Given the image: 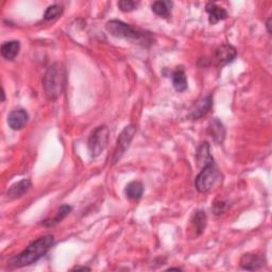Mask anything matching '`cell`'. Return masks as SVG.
Here are the masks:
<instances>
[{
    "mask_svg": "<svg viewBox=\"0 0 272 272\" xmlns=\"http://www.w3.org/2000/svg\"><path fill=\"white\" fill-rule=\"evenodd\" d=\"M20 50V43L18 41H10V42H5L1 45V56L5 60H14L18 56Z\"/></svg>",
    "mask_w": 272,
    "mask_h": 272,
    "instance_id": "cell-14",
    "label": "cell"
},
{
    "mask_svg": "<svg viewBox=\"0 0 272 272\" xmlns=\"http://www.w3.org/2000/svg\"><path fill=\"white\" fill-rule=\"evenodd\" d=\"M221 180L222 176L214 162L202 168L200 174L196 177L195 186L199 192H207Z\"/></svg>",
    "mask_w": 272,
    "mask_h": 272,
    "instance_id": "cell-4",
    "label": "cell"
},
{
    "mask_svg": "<svg viewBox=\"0 0 272 272\" xmlns=\"http://www.w3.org/2000/svg\"><path fill=\"white\" fill-rule=\"evenodd\" d=\"M62 13H63V7H62V5L52 4L47 7V10H46L44 15V18L45 20H48V21L53 20L58 18L59 16H61Z\"/></svg>",
    "mask_w": 272,
    "mask_h": 272,
    "instance_id": "cell-21",
    "label": "cell"
},
{
    "mask_svg": "<svg viewBox=\"0 0 272 272\" xmlns=\"http://www.w3.org/2000/svg\"><path fill=\"white\" fill-rule=\"evenodd\" d=\"M208 133L213 137L215 143H217L218 145H221L224 142L225 129L223 127L222 122L218 118L213 119V121H211V123H209Z\"/></svg>",
    "mask_w": 272,
    "mask_h": 272,
    "instance_id": "cell-12",
    "label": "cell"
},
{
    "mask_svg": "<svg viewBox=\"0 0 272 272\" xmlns=\"http://www.w3.org/2000/svg\"><path fill=\"white\" fill-rule=\"evenodd\" d=\"M29 119L28 113L22 110V108H17V110L12 111L9 116H7V124L12 130L18 131L24 128Z\"/></svg>",
    "mask_w": 272,
    "mask_h": 272,
    "instance_id": "cell-8",
    "label": "cell"
},
{
    "mask_svg": "<svg viewBox=\"0 0 272 272\" xmlns=\"http://www.w3.org/2000/svg\"><path fill=\"white\" fill-rule=\"evenodd\" d=\"M192 223L195 225L196 230L198 231V234H201L204 231L206 227V215L203 211H198L195 215H193Z\"/></svg>",
    "mask_w": 272,
    "mask_h": 272,
    "instance_id": "cell-20",
    "label": "cell"
},
{
    "mask_svg": "<svg viewBox=\"0 0 272 272\" xmlns=\"http://www.w3.org/2000/svg\"><path fill=\"white\" fill-rule=\"evenodd\" d=\"M206 12L208 13V20L209 24L215 25L217 22H219L220 20H224L228 17V12L225 11L223 7H220L218 5H216L215 3L209 2L205 6Z\"/></svg>",
    "mask_w": 272,
    "mask_h": 272,
    "instance_id": "cell-11",
    "label": "cell"
},
{
    "mask_svg": "<svg viewBox=\"0 0 272 272\" xmlns=\"http://www.w3.org/2000/svg\"><path fill=\"white\" fill-rule=\"evenodd\" d=\"M135 133H136V128L134 126H128L122 130V132L117 139V144H116V148H115V151L113 154L114 164L115 163H117L121 159L123 153L127 151Z\"/></svg>",
    "mask_w": 272,
    "mask_h": 272,
    "instance_id": "cell-6",
    "label": "cell"
},
{
    "mask_svg": "<svg viewBox=\"0 0 272 272\" xmlns=\"http://www.w3.org/2000/svg\"><path fill=\"white\" fill-rule=\"evenodd\" d=\"M197 161L199 166L203 168L204 166L214 163V159L211 155V151H209V145L207 142L201 144L197 152Z\"/></svg>",
    "mask_w": 272,
    "mask_h": 272,
    "instance_id": "cell-15",
    "label": "cell"
},
{
    "mask_svg": "<svg viewBox=\"0 0 272 272\" xmlns=\"http://www.w3.org/2000/svg\"><path fill=\"white\" fill-rule=\"evenodd\" d=\"M152 11L154 14H157L158 16L168 18L172 15V7L173 2L170 1H155L152 4Z\"/></svg>",
    "mask_w": 272,
    "mask_h": 272,
    "instance_id": "cell-18",
    "label": "cell"
},
{
    "mask_svg": "<svg viewBox=\"0 0 272 272\" xmlns=\"http://www.w3.org/2000/svg\"><path fill=\"white\" fill-rule=\"evenodd\" d=\"M265 265V260L258 254L248 253L243 255L240 260V267L245 270H258Z\"/></svg>",
    "mask_w": 272,
    "mask_h": 272,
    "instance_id": "cell-10",
    "label": "cell"
},
{
    "mask_svg": "<svg viewBox=\"0 0 272 272\" xmlns=\"http://www.w3.org/2000/svg\"><path fill=\"white\" fill-rule=\"evenodd\" d=\"M105 29L112 36L117 38H126V40L137 41L139 43L151 44V35L146 31L136 29L131 25L124 24L120 20H110L106 22Z\"/></svg>",
    "mask_w": 272,
    "mask_h": 272,
    "instance_id": "cell-3",
    "label": "cell"
},
{
    "mask_svg": "<svg viewBox=\"0 0 272 272\" xmlns=\"http://www.w3.org/2000/svg\"><path fill=\"white\" fill-rule=\"evenodd\" d=\"M173 84L177 91H184L187 90V78L182 68H178L173 74Z\"/></svg>",
    "mask_w": 272,
    "mask_h": 272,
    "instance_id": "cell-16",
    "label": "cell"
},
{
    "mask_svg": "<svg viewBox=\"0 0 272 272\" xmlns=\"http://www.w3.org/2000/svg\"><path fill=\"white\" fill-rule=\"evenodd\" d=\"M212 106H213V97L211 95H208L200 101L195 110H192L190 117L192 119H198V118L203 117L204 115H206L209 111H211Z\"/></svg>",
    "mask_w": 272,
    "mask_h": 272,
    "instance_id": "cell-13",
    "label": "cell"
},
{
    "mask_svg": "<svg viewBox=\"0 0 272 272\" xmlns=\"http://www.w3.org/2000/svg\"><path fill=\"white\" fill-rule=\"evenodd\" d=\"M108 134L110 131L106 126H100L92 131L88 143L89 152L91 158H97L104 151L108 142Z\"/></svg>",
    "mask_w": 272,
    "mask_h": 272,
    "instance_id": "cell-5",
    "label": "cell"
},
{
    "mask_svg": "<svg viewBox=\"0 0 272 272\" xmlns=\"http://www.w3.org/2000/svg\"><path fill=\"white\" fill-rule=\"evenodd\" d=\"M72 206H69V205H62L60 208H59V211L57 213V215L53 217L52 219H49V220H45L43 222L44 225H46V227H53V225H56L58 224L59 222H61L62 220H63L65 217L67 215H69V213L72 212Z\"/></svg>",
    "mask_w": 272,
    "mask_h": 272,
    "instance_id": "cell-19",
    "label": "cell"
},
{
    "mask_svg": "<svg viewBox=\"0 0 272 272\" xmlns=\"http://www.w3.org/2000/svg\"><path fill=\"white\" fill-rule=\"evenodd\" d=\"M236 57H237L236 49L231 45L223 44L215 50L213 60L216 66L222 67L234 61Z\"/></svg>",
    "mask_w": 272,
    "mask_h": 272,
    "instance_id": "cell-7",
    "label": "cell"
},
{
    "mask_svg": "<svg viewBox=\"0 0 272 272\" xmlns=\"http://www.w3.org/2000/svg\"><path fill=\"white\" fill-rule=\"evenodd\" d=\"M31 186H32V184H31V181L29 180V179H24V180L15 183L11 186L6 192V197L9 200L18 199L29 191Z\"/></svg>",
    "mask_w": 272,
    "mask_h": 272,
    "instance_id": "cell-9",
    "label": "cell"
},
{
    "mask_svg": "<svg viewBox=\"0 0 272 272\" xmlns=\"http://www.w3.org/2000/svg\"><path fill=\"white\" fill-rule=\"evenodd\" d=\"M53 240L54 239L52 235H44L37 238L35 242L29 245L24 251L12 260L11 265L14 268H21L32 265V264L42 259L49 251V249L53 245Z\"/></svg>",
    "mask_w": 272,
    "mask_h": 272,
    "instance_id": "cell-1",
    "label": "cell"
},
{
    "mask_svg": "<svg viewBox=\"0 0 272 272\" xmlns=\"http://www.w3.org/2000/svg\"><path fill=\"white\" fill-rule=\"evenodd\" d=\"M270 28H271V17H269L268 20H267V30H268V32H269V33H271Z\"/></svg>",
    "mask_w": 272,
    "mask_h": 272,
    "instance_id": "cell-24",
    "label": "cell"
},
{
    "mask_svg": "<svg viewBox=\"0 0 272 272\" xmlns=\"http://www.w3.org/2000/svg\"><path fill=\"white\" fill-rule=\"evenodd\" d=\"M137 2L132 1V0H121L117 3L118 7L120 9V11L122 12H132L134 11L137 7Z\"/></svg>",
    "mask_w": 272,
    "mask_h": 272,
    "instance_id": "cell-22",
    "label": "cell"
},
{
    "mask_svg": "<svg viewBox=\"0 0 272 272\" xmlns=\"http://www.w3.org/2000/svg\"><path fill=\"white\" fill-rule=\"evenodd\" d=\"M73 270H91L90 268H88V267H75Z\"/></svg>",
    "mask_w": 272,
    "mask_h": 272,
    "instance_id": "cell-25",
    "label": "cell"
},
{
    "mask_svg": "<svg viewBox=\"0 0 272 272\" xmlns=\"http://www.w3.org/2000/svg\"><path fill=\"white\" fill-rule=\"evenodd\" d=\"M126 196L131 200H138L141 199L144 193V185L139 181H133L127 185Z\"/></svg>",
    "mask_w": 272,
    "mask_h": 272,
    "instance_id": "cell-17",
    "label": "cell"
},
{
    "mask_svg": "<svg viewBox=\"0 0 272 272\" xmlns=\"http://www.w3.org/2000/svg\"><path fill=\"white\" fill-rule=\"evenodd\" d=\"M65 68L61 63H54L47 69L43 79V87L48 100L54 101L61 96L65 85Z\"/></svg>",
    "mask_w": 272,
    "mask_h": 272,
    "instance_id": "cell-2",
    "label": "cell"
},
{
    "mask_svg": "<svg viewBox=\"0 0 272 272\" xmlns=\"http://www.w3.org/2000/svg\"><path fill=\"white\" fill-rule=\"evenodd\" d=\"M225 203L222 201H216L213 204V212L215 215H220L225 211Z\"/></svg>",
    "mask_w": 272,
    "mask_h": 272,
    "instance_id": "cell-23",
    "label": "cell"
}]
</instances>
